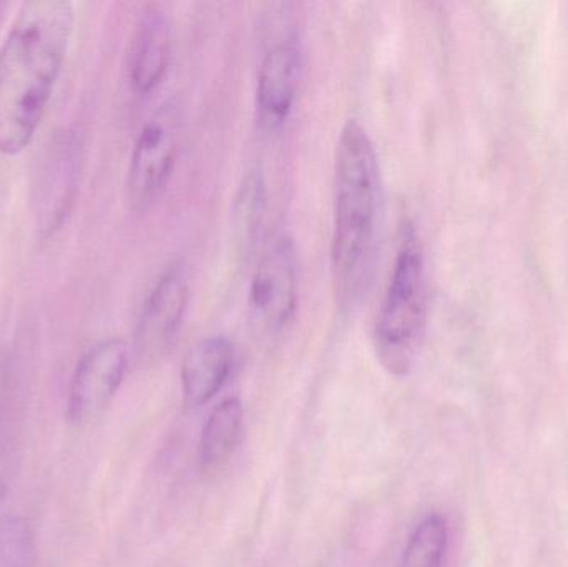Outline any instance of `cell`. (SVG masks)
Wrapping results in <instances>:
<instances>
[{
  "mask_svg": "<svg viewBox=\"0 0 568 567\" xmlns=\"http://www.w3.org/2000/svg\"><path fill=\"white\" fill-rule=\"evenodd\" d=\"M67 0L22 3L0 47V155L22 153L45 115L72 39Z\"/></svg>",
  "mask_w": 568,
  "mask_h": 567,
  "instance_id": "1",
  "label": "cell"
},
{
  "mask_svg": "<svg viewBox=\"0 0 568 567\" xmlns=\"http://www.w3.org/2000/svg\"><path fill=\"white\" fill-rule=\"evenodd\" d=\"M331 273L343 308L363 295L373 270L381 219V170L376 146L357 120H347L336 150Z\"/></svg>",
  "mask_w": 568,
  "mask_h": 567,
  "instance_id": "2",
  "label": "cell"
},
{
  "mask_svg": "<svg viewBox=\"0 0 568 567\" xmlns=\"http://www.w3.org/2000/svg\"><path fill=\"white\" fill-rule=\"evenodd\" d=\"M427 322V282L416 232L407 229L374 325V350L386 372L404 376L419 355Z\"/></svg>",
  "mask_w": 568,
  "mask_h": 567,
  "instance_id": "3",
  "label": "cell"
},
{
  "mask_svg": "<svg viewBox=\"0 0 568 567\" xmlns=\"http://www.w3.org/2000/svg\"><path fill=\"white\" fill-rule=\"evenodd\" d=\"M180 112L166 100L143 123L126 175V199L133 212H149L165 192L179 155Z\"/></svg>",
  "mask_w": 568,
  "mask_h": 567,
  "instance_id": "4",
  "label": "cell"
},
{
  "mask_svg": "<svg viewBox=\"0 0 568 567\" xmlns=\"http://www.w3.org/2000/svg\"><path fill=\"white\" fill-rule=\"evenodd\" d=\"M82 139L73 130L59 133L47 146L33 185V216L40 235L62 229L72 213L82 173Z\"/></svg>",
  "mask_w": 568,
  "mask_h": 567,
  "instance_id": "5",
  "label": "cell"
},
{
  "mask_svg": "<svg viewBox=\"0 0 568 567\" xmlns=\"http://www.w3.org/2000/svg\"><path fill=\"white\" fill-rule=\"evenodd\" d=\"M190 302V283L185 266L173 263L160 275L146 296L136 322V360L150 366L162 362L175 345Z\"/></svg>",
  "mask_w": 568,
  "mask_h": 567,
  "instance_id": "6",
  "label": "cell"
},
{
  "mask_svg": "<svg viewBox=\"0 0 568 567\" xmlns=\"http://www.w3.org/2000/svg\"><path fill=\"white\" fill-rule=\"evenodd\" d=\"M248 308L258 328L275 333L293 320L297 308V256L293 239L276 236L252 276Z\"/></svg>",
  "mask_w": 568,
  "mask_h": 567,
  "instance_id": "7",
  "label": "cell"
},
{
  "mask_svg": "<svg viewBox=\"0 0 568 567\" xmlns=\"http://www.w3.org/2000/svg\"><path fill=\"white\" fill-rule=\"evenodd\" d=\"M129 362V345L119 338L97 343L80 358L67 399V418L72 425H89L109 408L125 379Z\"/></svg>",
  "mask_w": 568,
  "mask_h": 567,
  "instance_id": "8",
  "label": "cell"
},
{
  "mask_svg": "<svg viewBox=\"0 0 568 567\" xmlns=\"http://www.w3.org/2000/svg\"><path fill=\"white\" fill-rule=\"evenodd\" d=\"M301 50L293 39L275 43L260 63L256 82V112L268 132L282 129L296 102L300 85Z\"/></svg>",
  "mask_w": 568,
  "mask_h": 567,
  "instance_id": "9",
  "label": "cell"
},
{
  "mask_svg": "<svg viewBox=\"0 0 568 567\" xmlns=\"http://www.w3.org/2000/svg\"><path fill=\"white\" fill-rule=\"evenodd\" d=\"M172 50L169 17L160 7H146L136 20L126 59V75L133 92L146 95L163 82L172 62Z\"/></svg>",
  "mask_w": 568,
  "mask_h": 567,
  "instance_id": "10",
  "label": "cell"
},
{
  "mask_svg": "<svg viewBox=\"0 0 568 567\" xmlns=\"http://www.w3.org/2000/svg\"><path fill=\"white\" fill-rule=\"evenodd\" d=\"M235 350L225 336H209L189 350L180 369L183 402L190 408L206 405L232 375Z\"/></svg>",
  "mask_w": 568,
  "mask_h": 567,
  "instance_id": "11",
  "label": "cell"
},
{
  "mask_svg": "<svg viewBox=\"0 0 568 567\" xmlns=\"http://www.w3.org/2000/svg\"><path fill=\"white\" fill-rule=\"evenodd\" d=\"M243 418L245 409L236 396L213 408L200 436L199 458L203 468H216L229 462L242 436Z\"/></svg>",
  "mask_w": 568,
  "mask_h": 567,
  "instance_id": "12",
  "label": "cell"
},
{
  "mask_svg": "<svg viewBox=\"0 0 568 567\" xmlns=\"http://www.w3.org/2000/svg\"><path fill=\"white\" fill-rule=\"evenodd\" d=\"M266 210V183L262 170L252 169L240 183L233 202V230L245 253L255 246Z\"/></svg>",
  "mask_w": 568,
  "mask_h": 567,
  "instance_id": "13",
  "label": "cell"
},
{
  "mask_svg": "<svg viewBox=\"0 0 568 567\" xmlns=\"http://www.w3.org/2000/svg\"><path fill=\"white\" fill-rule=\"evenodd\" d=\"M449 545L446 519L439 515L424 518L407 539L399 567H443Z\"/></svg>",
  "mask_w": 568,
  "mask_h": 567,
  "instance_id": "14",
  "label": "cell"
},
{
  "mask_svg": "<svg viewBox=\"0 0 568 567\" xmlns=\"http://www.w3.org/2000/svg\"><path fill=\"white\" fill-rule=\"evenodd\" d=\"M33 556V536L26 519L0 518V567H32Z\"/></svg>",
  "mask_w": 568,
  "mask_h": 567,
  "instance_id": "15",
  "label": "cell"
},
{
  "mask_svg": "<svg viewBox=\"0 0 568 567\" xmlns=\"http://www.w3.org/2000/svg\"><path fill=\"white\" fill-rule=\"evenodd\" d=\"M9 438H7L6 423L0 412V503L6 498L7 488H9Z\"/></svg>",
  "mask_w": 568,
  "mask_h": 567,
  "instance_id": "16",
  "label": "cell"
},
{
  "mask_svg": "<svg viewBox=\"0 0 568 567\" xmlns=\"http://www.w3.org/2000/svg\"><path fill=\"white\" fill-rule=\"evenodd\" d=\"M7 7H9V3L0 2V17H2V13L6 12Z\"/></svg>",
  "mask_w": 568,
  "mask_h": 567,
  "instance_id": "17",
  "label": "cell"
}]
</instances>
